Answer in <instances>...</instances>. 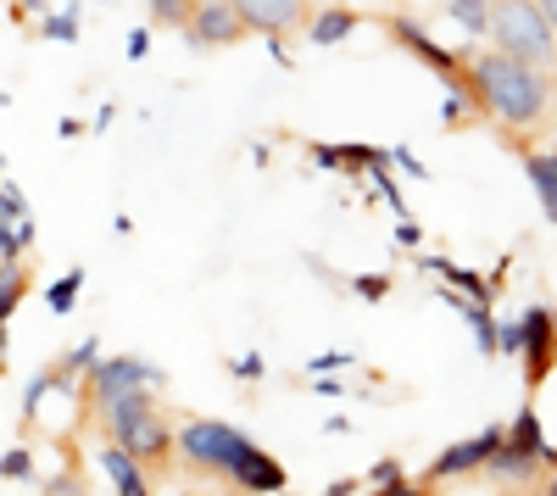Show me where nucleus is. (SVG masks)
I'll list each match as a JSON object with an SVG mask.
<instances>
[{
  "mask_svg": "<svg viewBox=\"0 0 557 496\" xmlns=\"http://www.w3.org/2000/svg\"><path fill=\"white\" fill-rule=\"evenodd\" d=\"M474 78H480V101H485V123H496V134H535L546 128L552 117V78L546 67H530L507 51H491L474 57Z\"/></svg>",
  "mask_w": 557,
  "mask_h": 496,
  "instance_id": "nucleus-1",
  "label": "nucleus"
},
{
  "mask_svg": "<svg viewBox=\"0 0 557 496\" xmlns=\"http://www.w3.org/2000/svg\"><path fill=\"white\" fill-rule=\"evenodd\" d=\"M246 446H251V435H240L223 419H184L178 424V463L207 485H235Z\"/></svg>",
  "mask_w": 557,
  "mask_h": 496,
  "instance_id": "nucleus-2",
  "label": "nucleus"
},
{
  "mask_svg": "<svg viewBox=\"0 0 557 496\" xmlns=\"http://www.w3.org/2000/svg\"><path fill=\"white\" fill-rule=\"evenodd\" d=\"M491 45L530 67L557 73V28L535 0H491Z\"/></svg>",
  "mask_w": 557,
  "mask_h": 496,
  "instance_id": "nucleus-3",
  "label": "nucleus"
},
{
  "mask_svg": "<svg viewBox=\"0 0 557 496\" xmlns=\"http://www.w3.org/2000/svg\"><path fill=\"white\" fill-rule=\"evenodd\" d=\"M502 435H507V424H485V430H474L469 441H451L446 452L412 480V491H435V485H457V480H474L480 469H485V458L502 446Z\"/></svg>",
  "mask_w": 557,
  "mask_h": 496,
  "instance_id": "nucleus-4",
  "label": "nucleus"
},
{
  "mask_svg": "<svg viewBox=\"0 0 557 496\" xmlns=\"http://www.w3.org/2000/svg\"><path fill=\"white\" fill-rule=\"evenodd\" d=\"M162 380L168 374L157 363H146V357H96V363L84 369L78 396H84V408H96V401H107L117 390H134V385H157L162 390Z\"/></svg>",
  "mask_w": 557,
  "mask_h": 496,
  "instance_id": "nucleus-5",
  "label": "nucleus"
},
{
  "mask_svg": "<svg viewBox=\"0 0 557 496\" xmlns=\"http://www.w3.org/2000/svg\"><path fill=\"white\" fill-rule=\"evenodd\" d=\"M524 319V385L530 390H541L546 385V374L557 369V312L552 307H524L519 312Z\"/></svg>",
  "mask_w": 557,
  "mask_h": 496,
  "instance_id": "nucleus-6",
  "label": "nucleus"
},
{
  "mask_svg": "<svg viewBox=\"0 0 557 496\" xmlns=\"http://www.w3.org/2000/svg\"><path fill=\"white\" fill-rule=\"evenodd\" d=\"M246 34H251L246 17L228 7V0H201L196 17L184 23V45H190V51H223V45H240Z\"/></svg>",
  "mask_w": 557,
  "mask_h": 496,
  "instance_id": "nucleus-7",
  "label": "nucleus"
},
{
  "mask_svg": "<svg viewBox=\"0 0 557 496\" xmlns=\"http://www.w3.org/2000/svg\"><path fill=\"white\" fill-rule=\"evenodd\" d=\"M541 474H546V463L535 458V452H524V446H513L502 435V446L485 458V469H480V480L491 485V491H541Z\"/></svg>",
  "mask_w": 557,
  "mask_h": 496,
  "instance_id": "nucleus-8",
  "label": "nucleus"
},
{
  "mask_svg": "<svg viewBox=\"0 0 557 496\" xmlns=\"http://www.w3.org/2000/svg\"><path fill=\"white\" fill-rule=\"evenodd\" d=\"M240 17H246V28L251 34H290V28H301L307 17H312V0H228Z\"/></svg>",
  "mask_w": 557,
  "mask_h": 496,
  "instance_id": "nucleus-9",
  "label": "nucleus"
},
{
  "mask_svg": "<svg viewBox=\"0 0 557 496\" xmlns=\"http://www.w3.org/2000/svg\"><path fill=\"white\" fill-rule=\"evenodd\" d=\"M101 474H107V485L117 491V496H151V469L139 463L128 446H117V441H101Z\"/></svg>",
  "mask_w": 557,
  "mask_h": 496,
  "instance_id": "nucleus-10",
  "label": "nucleus"
},
{
  "mask_svg": "<svg viewBox=\"0 0 557 496\" xmlns=\"http://www.w3.org/2000/svg\"><path fill=\"white\" fill-rule=\"evenodd\" d=\"M285 485H290V469L251 441L246 458H240V469H235V485H228V491H285Z\"/></svg>",
  "mask_w": 557,
  "mask_h": 496,
  "instance_id": "nucleus-11",
  "label": "nucleus"
},
{
  "mask_svg": "<svg viewBox=\"0 0 557 496\" xmlns=\"http://www.w3.org/2000/svg\"><path fill=\"white\" fill-rule=\"evenodd\" d=\"M418 268H424V274H441V280H451V290H462L469 301H496V285H491L485 274H474V268L451 262V257H424V251H418Z\"/></svg>",
  "mask_w": 557,
  "mask_h": 496,
  "instance_id": "nucleus-12",
  "label": "nucleus"
},
{
  "mask_svg": "<svg viewBox=\"0 0 557 496\" xmlns=\"http://www.w3.org/2000/svg\"><path fill=\"white\" fill-rule=\"evenodd\" d=\"M524 173H530V185L541 196V218L557 223V151H530L524 157Z\"/></svg>",
  "mask_w": 557,
  "mask_h": 496,
  "instance_id": "nucleus-13",
  "label": "nucleus"
},
{
  "mask_svg": "<svg viewBox=\"0 0 557 496\" xmlns=\"http://www.w3.org/2000/svg\"><path fill=\"white\" fill-rule=\"evenodd\" d=\"M362 23H368V17H362L357 7H330V12H318V17L307 23V34H312V45H341V39H351Z\"/></svg>",
  "mask_w": 557,
  "mask_h": 496,
  "instance_id": "nucleus-14",
  "label": "nucleus"
},
{
  "mask_svg": "<svg viewBox=\"0 0 557 496\" xmlns=\"http://www.w3.org/2000/svg\"><path fill=\"white\" fill-rule=\"evenodd\" d=\"M446 17L469 39H485L491 34V0H446Z\"/></svg>",
  "mask_w": 557,
  "mask_h": 496,
  "instance_id": "nucleus-15",
  "label": "nucleus"
},
{
  "mask_svg": "<svg viewBox=\"0 0 557 496\" xmlns=\"http://www.w3.org/2000/svg\"><path fill=\"white\" fill-rule=\"evenodd\" d=\"M23 296H28V268L7 262V268H0V330L12 324V312L23 307Z\"/></svg>",
  "mask_w": 557,
  "mask_h": 496,
  "instance_id": "nucleus-16",
  "label": "nucleus"
},
{
  "mask_svg": "<svg viewBox=\"0 0 557 496\" xmlns=\"http://www.w3.org/2000/svg\"><path fill=\"white\" fill-rule=\"evenodd\" d=\"M507 441H513V446H524V452H535V458H541V452H546L541 413H535V408H519V413H513V424H507ZM541 463H546V458H541Z\"/></svg>",
  "mask_w": 557,
  "mask_h": 496,
  "instance_id": "nucleus-17",
  "label": "nucleus"
},
{
  "mask_svg": "<svg viewBox=\"0 0 557 496\" xmlns=\"http://www.w3.org/2000/svg\"><path fill=\"white\" fill-rule=\"evenodd\" d=\"M78 290H84V268H67V274H62L51 290H45V307H51L57 319H67V312L78 307Z\"/></svg>",
  "mask_w": 557,
  "mask_h": 496,
  "instance_id": "nucleus-18",
  "label": "nucleus"
},
{
  "mask_svg": "<svg viewBox=\"0 0 557 496\" xmlns=\"http://www.w3.org/2000/svg\"><path fill=\"white\" fill-rule=\"evenodd\" d=\"M362 491H412V480H407V469L396 458H380L374 469L362 474Z\"/></svg>",
  "mask_w": 557,
  "mask_h": 496,
  "instance_id": "nucleus-19",
  "label": "nucleus"
},
{
  "mask_svg": "<svg viewBox=\"0 0 557 496\" xmlns=\"http://www.w3.org/2000/svg\"><path fill=\"white\" fill-rule=\"evenodd\" d=\"M196 7H201V0H151V23H157V28H178V34H184V23L196 17Z\"/></svg>",
  "mask_w": 557,
  "mask_h": 496,
  "instance_id": "nucleus-20",
  "label": "nucleus"
},
{
  "mask_svg": "<svg viewBox=\"0 0 557 496\" xmlns=\"http://www.w3.org/2000/svg\"><path fill=\"white\" fill-rule=\"evenodd\" d=\"M0 480H12V485H17V480H23V485L34 480V452H28V446H12V452L0 458Z\"/></svg>",
  "mask_w": 557,
  "mask_h": 496,
  "instance_id": "nucleus-21",
  "label": "nucleus"
},
{
  "mask_svg": "<svg viewBox=\"0 0 557 496\" xmlns=\"http://www.w3.org/2000/svg\"><path fill=\"white\" fill-rule=\"evenodd\" d=\"M39 34H45V39H67V45H73V39H78V7H67V12H51V17L39 23Z\"/></svg>",
  "mask_w": 557,
  "mask_h": 496,
  "instance_id": "nucleus-22",
  "label": "nucleus"
},
{
  "mask_svg": "<svg viewBox=\"0 0 557 496\" xmlns=\"http://www.w3.org/2000/svg\"><path fill=\"white\" fill-rule=\"evenodd\" d=\"M496 351L519 357L524 351V319H496Z\"/></svg>",
  "mask_w": 557,
  "mask_h": 496,
  "instance_id": "nucleus-23",
  "label": "nucleus"
},
{
  "mask_svg": "<svg viewBox=\"0 0 557 496\" xmlns=\"http://www.w3.org/2000/svg\"><path fill=\"white\" fill-rule=\"evenodd\" d=\"M0 218H7V223H23L28 218V201H23V190L12 185V178H0Z\"/></svg>",
  "mask_w": 557,
  "mask_h": 496,
  "instance_id": "nucleus-24",
  "label": "nucleus"
},
{
  "mask_svg": "<svg viewBox=\"0 0 557 496\" xmlns=\"http://www.w3.org/2000/svg\"><path fill=\"white\" fill-rule=\"evenodd\" d=\"M351 285H357L362 301H385V296H391V274H357Z\"/></svg>",
  "mask_w": 557,
  "mask_h": 496,
  "instance_id": "nucleus-25",
  "label": "nucleus"
},
{
  "mask_svg": "<svg viewBox=\"0 0 557 496\" xmlns=\"http://www.w3.org/2000/svg\"><path fill=\"white\" fill-rule=\"evenodd\" d=\"M96 357H101V340H96V335H89V340H78V346L67 351V369H73V374H84L89 363H96Z\"/></svg>",
  "mask_w": 557,
  "mask_h": 496,
  "instance_id": "nucleus-26",
  "label": "nucleus"
},
{
  "mask_svg": "<svg viewBox=\"0 0 557 496\" xmlns=\"http://www.w3.org/2000/svg\"><path fill=\"white\" fill-rule=\"evenodd\" d=\"M391 168H401L407 178H418V185H424V178H430V168H424V162H418V157H412L407 146H391Z\"/></svg>",
  "mask_w": 557,
  "mask_h": 496,
  "instance_id": "nucleus-27",
  "label": "nucleus"
},
{
  "mask_svg": "<svg viewBox=\"0 0 557 496\" xmlns=\"http://www.w3.org/2000/svg\"><path fill=\"white\" fill-rule=\"evenodd\" d=\"M228 374L246 380V385H257V380H262V357H257V351H246V357H228Z\"/></svg>",
  "mask_w": 557,
  "mask_h": 496,
  "instance_id": "nucleus-28",
  "label": "nucleus"
},
{
  "mask_svg": "<svg viewBox=\"0 0 557 496\" xmlns=\"http://www.w3.org/2000/svg\"><path fill=\"white\" fill-rule=\"evenodd\" d=\"M396 246H401V251H418V246H424V230H418L412 218H401V223H396Z\"/></svg>",
  "mask_w": 557,
  "mask_h": 496,
  "instance_id": "nucleus-29",
  "label": "nucleus"
},
{
  "mask_svg": "<svg viewBox=\"0 0 557 496\" xmlns=\"http://www.w3.org/2000/svg\"><path fill=\"white\" fill-rule=\"evenodd\" d=\"M45 491H84V474L78 469H62V474L45 480Z\"/></svg>",
  "mask_w": 557,
  "mask_h": 496,
  "instance_id": "nucleus-30",
  "label": "nucleus"
},
{
  "mask_svg": "<svg viewBox=\"0 0 557 496\" xmlns=\"http://www.w3.org/2000/svg\"><path fill=\"white\" fill-rule=\"evenodd\" d=\"M351 363V351H323V357H312V374H323V369H346Z\"/></svg>",
  "mask_w": 557,
  "mask_h": 496,
  "instance_id": "nucleus-31",
  "label": "nucleus"
},
{
  "mask_svg": "<svg viewBox=\"0 0 557 496\" xmlns=\"http://www.w3.org/2000/svg\"><path fill=\"white\" fill-rule=\"evenodd\" d=\"M146 51H151V28H134V34H128V57L139 62V57H146Z\"/></svg>",
  "mask_w": 557,
  "mask_h": 496,
  "instance_id": "nucleus-32",
  "label": "nucleus"
},
{
  "mask_svg": "<svg viewBox=\"0 0 557 496\" xmlns=\"http://www.w3.org/2000/svg\"><path fill=\"white\" fill-rule=\"evenodd\" d=\"M57 134H62V140H73V134H84V123H78V117H62V123H57Z\"/></svg>",
  "mask_w": 557,
  "mask_h": 496,
  "instance_id": "nucleus-33",
  "label": "nucleus"
},
{
  "mask_svg": "<svg viewBox=\"0 0 557 496\" xmlns=\"http://www.w3.org/2000/svg\"><path fill=\"white\" fill-rule=\"evenodd\" d=\"M351 491H362V480H335L330 485V496H351Z\"/></svg>",
  "mask_w": 557,
  "mask_h": 496,
  "instance_id": "nucleus-34",
  "label": "nucleus"
},
{
  "mask_svg": "<svg viewBox=\"0 0 557 496\" xmlns=\"http://www.w3.org/2000/svg\"><path fill=\"white\" fill-rule=\"evenodd\" d=\"M541 491H546V496H557V469H546V474H541Z\"/></svg>",
  "mask_w": 557,
  "mask_h": 496,
  "instance_id": "nucleus-35",
  "label": "nucleus"
},
{
  "mask_svg": "<svg viewBox=\"0 0 557 496\" xmlns=\"http://www.w3.org/2000/svg\"><path fill=\"white\" fill-rule=\"evenodd\" d=\"M535 7H541V12H546V23L557 28V0H535Z\"/></svg>",
  "mask_w": 557,
  "mask_h": 496,
  "instance_id": "nucleus-36",
  "label": "nucleus"
},
{
  "mask_svg": "<svg viewBox=\"0 0 557 496\" xmlns=\"http://www.w3.org/2000/svg\"><path fill=\"white\" fill-rule=\"evenodd\" d=\"M0 374H7V330H0Z\"/></svg>",
  "mask_w": 557,
  "mask_h": 496,
  "instance_id": "nucleus-37",
  "label": "nucleus"
},
{
  "mask_svg": "<svg viewBox=\"0 0 557 496\" xmlns=\"http://www.w3.org/2000/svg\"><path fill=\"white\" fill-rule=\"evenodd\" d=\"M552 151H557V134H552Z\"/></svg>",
  "mask_w": 557,
  "mask_h": 496,
  "instance_id": "nucleus-38",
  "label": "nucleus"
},
{
  "mask_svg": "<svg viewBox=\"0 0 557 496\" xmlns=\"http://www.w3.org/2000/svg\"><path fill=\"white\" fill-rule=\"evenodd\" d=\"M0 173H7V162H0Z\"/></svg>",
  "mask_w": 557,
  "mask_h": 496,
  "instance_id": "nucleus-39",
  "label": "nucleus"
}]
</instances>
